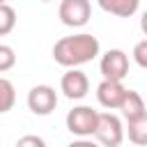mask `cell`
<instances>
[{
    "instance_id": "1",
    "label": "cell",
    "mask_w": 147,
    "mask_h": 147,
    "mask_svg": "<svg viewBox=\"0 0 147 147\" xmlns=\"http://www.w3.org/2000/svg\"><path fill=\"white\" fill-rule=\"evenodd\" d=\"M101 51V44L94 34L90 32H78V34H69V37H62L55 41L53 46V60L69 69V67H80V64H87L92 62Z\"/></svg>"
},
{
    "instance_id": "2",
    "label": "cell",
    "mask_w": 147,
    "mask_h": 147,
    "mask_svg": "<svg viewBox=\"0 0 147 147\" xmlns=\"http://www.w3.org/2000/svg\"><path fill=\"white\" fill-rule=\"evenodd\" d=\"M96 119H99V110H94L92 106H74L67 117H64V124H67V131L76 138H90L96 129Z\"/></svg>"
},
{
    "instance_id": "3",
    "label": "cell",
    "mask_w": 147,
    "mask_h": 147,
    "mask_svg": "<svg viewBox=\"0 0 147 147\" xmlns=\"http://www.w3.org/2000/svg\"><path fill=\"white\" fill-rule=\"evenodd\" d=\"M92 136L106 147H119L122 140H124V124L113 110L110 113H99L96 129H94Z\"/></svg>"
},
{
    "instance_id": "4",
    "label": "cell",
    "mask_w": 147,
    "mask_h": 147,
    "mask_svg": "<svg viewBox=\"0 0 147 147\" xmlns=\"http://www.w3.org/2000/svg\"><path fill=\"white\" fill-rule=\"evenodd\" d=\"M60 92L67 99H71V101L85 99L87 92H90V78H87V74L80 71L78 67H69L62 74V78H60Z\"/></svg>"
},
{
    "instance_id": "5",
    "label": "cell",
    "mask_w": 147,
    "mask_h": 147,
    "mask_svg": "<svg viewBox=\"0 0 147 147\" xmlns=\"http://www.w3.org/2000/svg\"><path fill=\"white\" fill-rule=\"evenodd\" d=\"M57 16L67 28H83L92 16V5L90 0H62Z\"/></svg>"
},
{
    "instance_id": "6",
    "label": "cell",
    "mask_w": 147,
    "mask_h": 147,
    "mask_svg": "<svg viewBox=\"0 0 147 147\" xmlns=\"http://www.w3.org/2000/svg\"><path fill=\"white\" fill-rule=\"evenodd\" d=\"M25 101H28V108H30L32 115L44 117V115H51L57 108V92L51 85H34L28 92Z\"/></svg>"
},
{
    "instance_id": "7",
    "label": "cell",
    "mask_w": 147,
    "mask_h": 147,
    "mask_svg": "<svg viewBox=\"0 0 147 147\" xmlns=\"http://www.w3.org/2000/svg\"><path fill=\"white\" fill-rule=\"evenodd\" d=\"M99 71L103 78H113V80H124L129 74V55L122 48H110L101 55L99 60Z\"/></svg>"
},
{
    "instance_id": "8",
    "label": "cell",
    "mask_w": 147,
    "mask_h": 147,
    "mask_svg": "<svg viewBox=\"0 0 147 147\" xmlns=\"http://www.w3.org/2000/svg\"><path fill=\"white\" fill-rule=\"evenodd\" d=\"M124 94H126V87L122 85V80L103 78L96 85V101L106 110H117L119 103H122V99H124Z\"/></svg>"
},
{
    "instance_id": "9",
    "label": "cell",
    "mask_w": 147,
    "mask_h": 147,
    "mask_svg": "<svg viewBox=\"0 0 147 147\" xmlns=\"http://www.w3.org/2000/svg\"><path fill=\"white\" fill-rule=\"evenodd\" d=\"M117 110H119L122 117L129 122V119H136L138 115H142V113L147 110V106H145V99H142L140 92H136V90H126V94H124V99H122V103H119Z\"/></svg>"
},
{
    "instance_id": "10",
    "label": "cell",
    "mask_w": 147,
    "mask_h": 147,
    "mask_svg": "<svg viewBox=\"0 0 147 147\" xmlns=\"http://www.w3.org/2000/svg\"><path fill=\"white\" fill-rule=\"evenodd\" d=\"M96 5H99L103 11L113 14V16H119V18H131V16L138 11L140 0H96Z\"/></svg>"
},
{
    "instance_id": "11",
    "label": "cell",
    "mask_w": 147,
    "mask_h": 147,
    "mask_svg": "<svg viewBox=\"0 0 147 147\" xmlns=\"http://www.w3.org/2000/svg\"><path fill=\"white\" fill-rule=\"evenodd\" d=\"M126 133H129V140L133 145L147 147V110L142 115H138L136 119L126 122Z\"/></svg>"
},
{
    "instance_id": "12",
    "label": "cell",
    "mask_w": 147,
    "mask_h": 147,
    "mask_svg": "<svg viewBox=\"0 0 147 147\" xmlns=\"http://www.w3.org/2000/svg\"><path fill=\"white\" fill-rule=\"evenodd\" d=\"M16 103V90L11 85V80L2 78L0 76V115L2 113H9Z\"/></svg>"
},
{
    "instance_id": "13",
    "label": "cell",
    "mask_w": 147,
    "mask_h": 147,
    "mask_svg": "<svg viewBox=\"0 0 147 147\" xmlns=\"http://www.w3.org/2000/svg\"><path fill=\"white\" fill-rule=\"evenodd\" d=\"M14 28H16V9L9 7L7 2H2L0 5V37L9 34Z\"/></svg>"
},
{
    "instance_id": "14",
    "label": "cell",
    "mask_w": 147,
    "mask_h": 147,
    "mask_svg": "<svg viewBox=\"0 0 147 147\" xmlns=\"http://www.w3.org/2000/svg\"><path fill=\"white\" fill-rule=\"evenodd\" d=\"M14 64H16V51L9 44H0V74L14 69Z\"/></svg>"
},
{
    "instance_id": "15",
    "label": "cell",
    "mask_w": 147,
    "mask_h": 147,
    "mask_svg": "<svg viewBox=\"0 0 147 147\" xmlns=\"http://www.w3.org/2000/svg\"><path fill=\"white\" fill-rule=\"evenodd\" d=\"M133 62L140 67V69H147V39H142V41H138L136 46H133Z\"/></svg>"
},
{
    "instance_id": "16",
    "label": "cell",
    "mask_w": 147,
    "mask_h": 147,
    "mask_svg": "<svg viewBox=\"0 0 147 147\" xmlns=\"http://www.w3.org/2000/svg\"><path fill=\"white\" fill-rule=\"evenodd\" d=\"M16 145H18V147H28V145H32V147H44L46 142H44V138H39V136H23V138L16 140Z\"/></svg>"
},
{
    "instance_id": "17",
    "label": "cell",
    "mask_w": 147,
    "mask_h": 147,
    "mask_svg": "<svg viewBox=\"0 0 147 147\" xmlns=\"http://www.w3.org/2000/svg\"><path fill=\"white\" fill-rule=\"evenodd\" d=\"M140 30L147 34V11H142V16H140Z\"/></svg>"
},
{
    "instance_id": "18",
    "label": "cell",
    "mask_w": 147,
    "mask_h": 147,
    "mask_svg": "<svg viewBox=\"0 0 147 147\" xmlns=\"http://www.w3.org/2000/svg\"><path fill=\"white\" fill-rule=\"evenodd\" d=\"M41 2H51V0H41Z\"/></svg>"
},
{
    "instance_id": "19",
    "label": "cell",
    "mask_w": 147,
    "mask_h": 147,
    "mask_svg": "<svg viewBox=\"0 0 147 147\" xmlns=\"http://www.w3.org/2000/svg\"><path fill=\"white\" fill-rule=\"evenodd\" d=\"M2 2H7V0H0V5H2Z\"/></svg>"
}]
</instances>
